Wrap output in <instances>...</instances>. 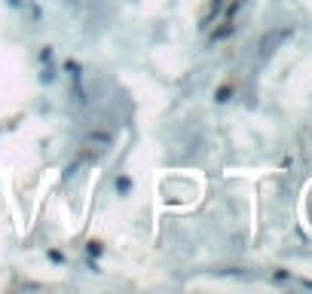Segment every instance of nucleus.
<instances>
[{"mask_svg":"<svg viewBox=\"0 0 312 294\" xmlns=\"http://www.w3.org/2000/svg\"><path fill=\"white\" fill-rule=\"evenodd\" d=\"M86 254H89V257H101V254H104V245H101V242H95V239H92V242L86 245Z\"/></svg>","mask_w":312,"mask_h":294,"instance_id":"obj_1","label":"nucleus"},{"mask_svg":"<svg viewBox=\"0 0 312 294\" xmlns=\"http://www.w3.org/2000/svg\"><path fill=\"white\" fill-rule=\"evenodd\" d=\"M117 190H120V193L125 196V193H129V190H132V178H125V175H120V178H117Z\"/></svg>","mask_w":312,"mask_h":294,"instance_id":"obj_2","label":"nucleus"},{"mask_svg":"<svg viewBox=\"0 0 312 294\" xmlns=\"http://www.w3.org/2000/svg\"><path fill=\"white\" fill-rule=\"evenodd\" d=\"M46 254H49V261H55V264H64V254L59 252V248H49Z\"/></svg>","mask_w":312,"mask_h":294,"instance_id":"obj_3","label":"nucleus"},{"mask_svg":"<svg viewBox=\"0 0 312 294\" xmlns=\"http://www.w3.org/2000/svg\"><path fill=\"white\" fill-rule=\"evenodd\" d=\"M40 62H52V49H49V46L40 49Z\"/></svg>","mask_w":312,"mask_h":294,"instance_id":"obj_4","label":"nucleus"},{"mask_svg":"<svg viewBox=\"0 0 312 294\" xmlns=\"http://www.w3.org/2000/svg\"><path fill=\"white\" fill-rule=\"evenodd\" d=\"M9 6H25V0H9Z\"/></svg>","mask_w":312,"mask_h":294,"instance_id":"obj_5","label":"nucleus"}]
</instances>
